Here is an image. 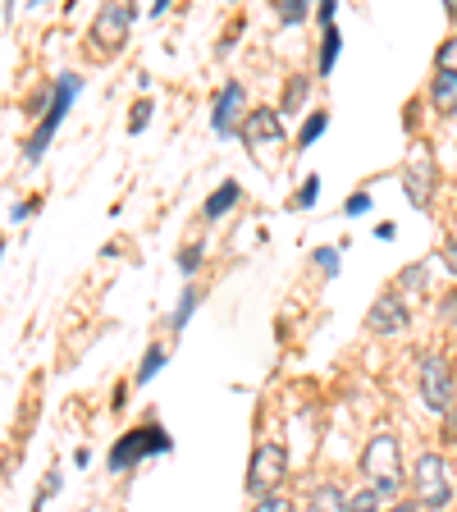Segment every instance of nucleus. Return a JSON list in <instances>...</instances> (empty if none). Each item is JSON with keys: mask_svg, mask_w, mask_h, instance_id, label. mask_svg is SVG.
Instances as JSON below:
<instances>
[{"mask_svg": "<svg viewBox=\"0 0 457 512\" xmlns=\"http://www.w3.org/2000/svg\"><path fill=\"white\" fill-rule=\"evenodd\" d=\"M238 115H243V87L229 83L220 92V101H215V133H234Z\"/></svg>", "mask_w": 457, "mask_h": 512, "instance_id": "obj_10", "label": "nucleus"}, {"mask_svg": "<svg viewBox=\"0 0 457 512\" xmlns=\"http://www.w3.org/2000/svg\"><path fill=\"white\" fill-rule=\"evenodd\" d=\"M192 307H197V293L188 288V293H183V302H179V316H174V325H183V320L192 316Z\"/></svg>", "mask_w": 457, "mask_h": 512, "instance_id": "obj_25", "label": "nucleus"}, {"mask_svg": "<svg viewBox=\"0 0 457 512\" xmlns=\"http://www.w3.org/2000/svg\"><path fill=\"white\" fill-rule=\"evenodd\" d=\"M160 448H170V435H160V430H133V435L119 439V448L110 453V467H128V462H138L142 453H160Z\"/></svg>", "mask_w": 457, "mask_h": 512, "instance_id": "obj_7", "label": "nucleus"}, {"mask_svg": "<svg viewBox=\"0 0 457 512\" xmlns=\"http://www.w3.org/2000/svg\"><path fill=\"white\" fill-rule=\"evenodd\" d=\"M334 55H339V32L325 28V51H320V74H330L334 69Z\"/></svg>", "mask_w": 457, "mask_h": 512, "instance_id": "obj_16", "label": "nucleus"}, {"mask_svg": "<svg viewBox=\"0 0 457 512\" xmlns=\"http://www.w3.org/2000/svg\"><path fill=\"white\" fill-rule=\"evenodd\" d=\"M279 14H284V23H298L302 14H307V5H302V0H284V10Z\"/></svg>", "mask_w": 457, "mask_h": 512, "instance_id": "obj_23", "label": "nucleus"}, {"mask_svg": "<svg viewBox=\"0 0 457 512\" xmlns=\"http://www.w3.org/2000/svg\"><path fill=\"white\" fill-rule=\"evenodd\" d=\"M243 142L261 147V142H284V124H279L275 110H252L243 119Z\"/></svg>", "mask_w": 457, "mask_h": 512, "instance_id": "obj_9", "label": "nucleus"}, {"mask_svg": "<svg viewBox=\"0 0 457 512\" xmlns=\"http://www.w3.org/2000/svg\"><path fill=\"white\" fill-rule=\"evenodd\" d=\"M252 512H293V503H288V499H284V494H266V499L256 503V508H252Z\"/></svg>", "mask_w": 457, "mask_h": 512, "instance_id": "obj_19", "label": "nucleus"}, {"mask_svg": "<svg viewBox=\"0 0 457 512\" xmlns=\"http://www.w3.org/2000/svg\"><path fill=\"white\" fill-rule=\"evenodd\" d=\"M444 316H448V320H453V316H457V302H448V307H444Z\"/></svg>", "mask_w": 457, "mask_h": 512, "instance_id": "obj_30", "label": "nucleus"}, {"mask_svg": "<svg viewBox=\"0 0 457 512\" xmlns=\"http://www.w3.org/2000/svg\"><path fill=\"white\" fill-rule=\"evenodd\" d=\"M389 512H412V508H389Z\"/></svg>", "mask_w": 457, "mask_h": 512, "instance_id": "obj_31", "label": "nucleus"}, {"mask_svg": "<svg viewBox=\"0 0 457 512\" xmlns=\"http://www.w3.org/2000/svg\"><path fill=\"white\" fill-rule=\"evenodd\" d=\"M403 183H407V197L412 206H426L430 202V188H435V160H430V147H416L403 165Z\"/></svg>", "mask_w": 457, "mask_h": 512, "instance_id": "obj_6", "label": "nucleus"}, {"mask_svg": "<svg viewBox=\"0 0 457 512\" xmlns=\"http://www.w3.org/2000/svg\"><path fill=\"white\" fill-rule=\"evenodd\" d=\"M316 188H320V179L311 174V179L302 183V192H298V206H311V202H316Z\"/></svg>", "mask_w": 457, "mask_h": 512, "instance_id": "obj_24", "label": "nucleus"}, {"mask_svg": "<svg viewBox=\"0 0 457 512\" xmlns=\"http://www.w3.org/2000/svg\"><path fill=\"white\" fill-rule=\"evenodd\" d=\"M366 330L371 334H403L407 330V307L398 298H380L366 311Z\"/></svg>", "mask_w": 457, "mask_h": 512, "instance_id": "obj_8", "label": "nucleus"}, {"mask_svg": "<svg viewBox=\"0 0 457 512\" xmlns=\"http://www.w3.org/2000/svg\"><path fill=\"white\" fill-rule=\"evenodd\" d=\"M160 362H165V343H151V348H147V357H142V371H138V380L147 384L151 375L160 371Z\"/></svg>", "mask_w": 457, "mask_h": 512, "instance_id": "obj_15", "label": "nucleus"}, {"mask_svg": "<svg viewBox=\"0 0 457 512\" xmlns=\"http://www.w3.org/2000/svg\"><path fill=\"white\" fill-rule=\"evenodd\" d=\"M439 74H457V37H448L444 46H439Z\"/></svg>", "mask_w": 457, "mask_h": 512, "instance_id": "obj_17", "label": "nucleus"}, {"mask_svg": "<svg viewBox=\"0 0 457 512\" xmlns=\"http://www.w3.org/2000/svg\"><path fill=\"white\" fill-rule=\"evenodd\" d=\"M421 398L435 412H453V371L444 357H421Z\"/></svg>", "mask_w": 457, "mask_h": 512, "instance_id": "obj_4", "label": "nucleus"}, {"mask_svg": "<svg viewBox=\"0 0 457 512\" xmlns=\"http://www.w3.org/2000/svg\"><path fill=\"white\" fill-rule=\"evenodd\" d=\"M403 288H426V266H407L403 270Z\"/></svg>", "mask_w": 457, "mask_h": 512, "instance_id": "obj_21", "label": "nucleus"}, {"mask_svg": "<svg viewBox=\"0 0 457 512\" xmlns=\"http://www.w3.org/2000/svg\"><path fill=\"white\" fill-rule=\"evenodd\" d=\"M316 261H320V270H325V275H334V270H339V256H334V247H320Z\"/></svg>", "mask_w": 457, "mask_h": 512, "instance_id": "obj_22", "label": "nucleus"}, {"mask_svg": "<svg viewBox=\"0 0 457 512\" xmlns=\"http://www.w3.org/2000/svg\"><path fill=\"white\" fill-rule=\"evenodd\" d=\"M311 512H348V499H343L339 485H320L311 494Z\"/></svg>", "mask_w": 457, "mask_h": 512, "instance_id": "obj_12", "label": "nucleus"}, {"mask_svg": "<svg viewBox=\"0 0 457 512\" xmlns=\"http://www.w3.org/2000/svg\"><path fill=\"white\" fill-rule=\"evenodd\" d=\"M179 266H183V270H197V247H188V252H183Z\"/></svg>", "mask_w": 457, "mask_h": 512, "instance_id": "obj_29", "label": "nucleus"}, {"mask_svg": "<svg viewBox=\"0 0 457 512\" xmlns=\"http://www.w3.org/2000/svg\"><path fill=\"white\" fill-rule=\"evenodd\" d=\"M444 261H448V270L457 275V243H448V247H444Z\"/></svg>", "mask_w": 457, "mask_h": 512, "instance_id": "obj_28", "label": "nucleus"}, {"mask_svg": "<svg viewBox=\"0 0 457 512\" xmlns=\"http://www.w3.org/2000/svg\"><path fill=\"white\" fill-rule=\"evenodd\" d=\"M320 133H325V115H311L307 124H302V142H316Z\"/></svg>", "mask_w": 457, "mask_h": 512, "instance_id": "obj_20", "label": "nucleus"}, {"mask_svg": "<svg viewBox=\"0 0 457 512\" xmlns=\"http://www.w3.org/2000/svg\"><path fill=\"white\" fill-rule=\"evenodd\" d=\"M147 115H151V106H147V101H142V106L133 110V133H142V128H147Z\"/></svg>", "mask_w": 457, "mask_h": 512, "instance_id": "obj_26", "label": "nucleus"}, {"mask_svg": "<svg viewBox=\"0 0 457 512\" xmlns=\"http://www.w3.org/2000/svg\"><path fill=\"white\" fill-rule=\"evenodd\" d=\"M362 471L371 476V485H375V494H389L398 490V476H403V453H398V439L394 435H375L371 444H366V453H362Z\"/></svg>", "mask_w": 457, "mask_h": 512, "instance_id": "obj_1", "label": "nucleus"}, {"mask_svg": "<svg viewBox=\"0 0 457 512\" xmlns=\"http://www.w3.org/2000/svg\"><path fill=\"white\" fill-rule=\"evenodd\" d=\"M348 512H380V494L375 490H362L348 499Z\"/></svg>", "mask_w": 457, "mask_h": 512, "instance_id": "obj_18", "label": "nucleus"}, {"mask_svg": "<svg viewBox=\"0 0 457 512\" xmlns=\"http://www.w3.org/2000/svg\"><path fill=\"white\" fill-rule=\"evenodd\" d=\"M128 28H133V10H128V5H106L92 23V42L106 55H115L119 42H128Z\"/></svg>", "mask_w": 457, "mask_h": 512, "instance_id": "obj_5", "label": "nucleus"}, {"mask_svg": "<svg viewBox=\"0 0 457 512\" xmlns=\"http://www.w3.org/2000/svg\"><path fill=\"white\" fill-rule=\"evenodd\" d=\"M412 490L426 508H444L453 499V485H448V462L439 453H421L412 467Z\"/></svg>", "mask_w": 457, "mask_h": 512, "instance_id": "obj_2", "label": "nucleus"}, {"mask_svg": "<svg viewBox=\"0 0 457 512\" xmlns=\"http://www.w3.org/2000/svg\"><path fill=\"white\" fill-rule=\"evenodd\" d=\"M284 471H288L284 444H256L252 467H247V490L266 499V494H275V485L284 480Z\"/></svg>", "mask_w": 457, "mask_h": 512, "instance_id": "obj_3", "label": "nucleus"}, {"mask_svg": "<svg viewBox=\"0 0 457 512\" xmlns=\"http://www.w3.org/2000/svg\"><path fill=\"white\" fill-rule=\"evenodd\" d=\"M234 202H238V188H234V183H224V188L215 192L211 202H206V220H220V215L229 211V206H234Z\"/></svg>", "mask_w": 457, "mask_h": 512, "instance_id": "obj_14", "label": "nucleus"}, {"mask_svg": "<svg viewBox=\"0 0 457 512\" xmlns=\"http://www.w3.org/2000/svg\"><path fill=\"white\" fill-rule=\"evenodd\" d=\"M430 101H435L439 115H457V74H439L430 87Z\"/></svg>", "mask_w": 457, "mask_h": 512, "instance_id": "obj_11", "label": "nucleus"}, {"mask_svg": "<svg viewBox=\"0 0 457 512\" xmlns=\"http://www.w3.org/2000/svg\"><path fill=\"white\" fill-rule=\"evenodd\" d=\"M366 206H371V197H366V192H357V197H352V202H348V215H362Z\"/></svg>", "mask_w": 457, "mask_h": 512, "instance_id": "obj_27", "label": "nucleus"}, {"mask_svg": "<svg viewBox=\"0 0 457 512\" xmlns=\"http://www.w3.org/2000/svg\"><path fill=\"white\" fill-rule=\"evenodd\" d=\"M55 128H60V115H51V110H46V119H42V128H37V133H32L28 138V160H37L46 151V142H51V133Z\"/></svg>", "mask_w": 457, "mask_h": 512, "instance_id": "obj_13", "label": "nucleus"}]
</instances>
